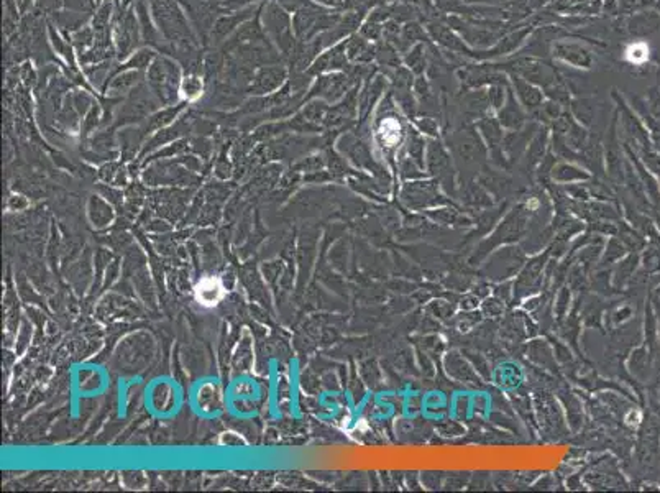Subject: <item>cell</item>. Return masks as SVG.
<instances>
[{
    "label": "cell",
    "instance_id": "cell-1",
    "mask_svg": "<svg viewBox=\"0 0 660 493\" xmlns=\"http://www.w3.org/2000/svg\"><path fill=\"white\" fill-rule=\"evenodd\" d=\"M180 66L166 56L153 60L148 71V84L153 93L163 99H176L181 88Z\"/></svg>",
    "mask_w": 660,
    "mask_h": 493
},
{
    "label": "cell",
    "instance_id": "cell-2",
    "mask_svg": "<svg viewBox=\"0 0 660 493\" xmlns=\"http://www.w3.org/2000/svg\"><path fill=\"white\" fill-rule=\"evenodd\" d=\"M263 25L265 32L278 45V48L283 51V55H289V53L294 51L293 20L289 19L283 7H280L275 2L268 3L263 14Z\"/></svg>",
    "mask_w": 660,
    "mask_h": 493
},
{
    "label": "cell",
    "instance_id": "cell-3",
    "mask_svg": "<svg viewBox=\"0 0 660 493\" xmlns=\"http://www.w3.org/2000/svg\"><path fill=\"white\" fill-rule=\"evenodd\" d=\"M151 5L158 23H160V28H163L164 35L169 40L176 38L178 41H184L181 36L189 35L188 22L184 20L174 0H151Z\"/></svg>",
    "mask_w": 660,
    "mask_h": 493
},
{
    "label": "cell",
    "instance_id": "cell-4",
    "mask_svg": "<svg viewBox=\"0 0 660 493\" xmlns=\"http://www.w3.org/2000/svg\"><path fill=\"white\" fill-rule=\"evenodd\" d=\"M288 80V71L281 66H263L253 76L248 86V93L253 94H271L278 93Z\"/></svg>",
    "mask_w": 660,
    "mask_h": 493
},
{
    "label": "cell",
    "instance_id": "cell-5",
    "mask_svg": "<svg viewBox=\"0 0 660 493\" xmlns=\"http://www.w3.org/2000/svg\"><path fill=\"white\" fill-rule=\"evenodd\" d=\"M136 38H138V23L135 15L132 12H127L123 16L120 15L115 25V45H117L119 55L122 58L130 55L136 45Z\"/></svg>",
    "mask_w": 660,
    "mask_h": 493
},
{
    "label": "cell",
    "instance_id": "cell-6",
    "mask_svg": "<svg viewBox=\"0 0 660 493\" xmlns=\"http://www.w3.org/2000/svg\"><path fill=\"white\" fill-rule=\"evenodd\" d=\"M223 298L222 283L214 276L199 281L196 287V300L202 306H215Z\"/></svg>",
    "mask_w": 660,
    "mask_h": 493
},
{
    "label": "cell",
    "instance_id": "cell-7",
    "mask_svg": "<svg viewBox=\"0 0 660 493\" xmlns=\"http://www.w3.org/2000/svg\"><path fill=\"white\" fill-rule=\"evenodd\" d=\"M250 14H252V8L239 12V14H235V15L220 16V19L214 25L212 38H215V41H222L223 38H225V36L230 35L232 32H235V28L240 27V23H243L245 20L250 16Z\"/></svg>",
    "mask_w": 660,
    "mask_h": 493
},
{
    "label": "cell",
    "instance_id": "cell-8",
    "mask_svg": "<svg viewBox=\"0 0 660 493\" xmlns=\"http://www.w3.org/2000/svg\"><path fill=\"white\" fill-rule=\"evenodd\" d=\"M140 73L136 69H125V71L117 73V76L112 77L110 82H107V89L110 94H122V93H132V89L138 84Z\"/></svg>",
    "mask_w": 660,
    "mask_h": 493
},
{
    "label": "cell",
    "instance_id": "cell-9",
    "mask_svg": "<svg viewBox=\"0 0 660 493\" xmlns=\"http://www.w3.org/2000/svg\"><path fill=\"white\" fill-rule=\"evenodd\" d=\"M153 60H155V53L151 49H142V51L135 53V56L130 58L122 68L117 69V73L125 71V69H136V71L138 69H147L148 66H151Z\"/></svg>",
    "mask_w": 660,
    "mask_h": 493
},
{
    "label": "cell",
    "instance_id": "cell-10",
    "mask_svg": "<svg viewBox=\"0 0 660 493\" xmlns=\"http://www.w3.org/2000/svg\"><path fill=\"white\" fill-rule=\"evenodd\" d=\"M114 12V0H107L99 7L97 14L94 16V32L95 33H106L109 27V20Z\"/></svg>",
    "mask_w": 660,
    "mask_h": 493
},
{
    "label": "cell",
    "instance_id": "cell-11",
    "mask_svg": "<svg viewBox=\"0 0 660 493\" xmlns=\"http://www.w3.org/2000/svg\"><path fill=\"white\" fill-rule=\"evenodd\" d=\"M181 91L182 96H184L188 101H193V99H197L202 94V81L197 74H189L186 76L181 82Z\"/></svg>",
    "mask_w": 660,
    "mask_h": 493
},
{
    "label": "cell",
    "instance_id": "cell-12",
    "mask_svg": "<svg viewBox=\"0 0 660 493\" xmlns=\"http://www.w3.org/2000/svg\"><path fill=\"white\" fill-rule=\"evenodd\" d=\"M73 40H74V45H76V48L79 49V51H84L87 47H90V45L94 43L95 35L93 33V30H90V28H82V30L74 33Z\"/></svg>",
    "mask_w": 660,
    "mask_h": 493
},
{
    "label": "cell",
    "instance_id": "cell-13",
    "mask_svg": "<svg viewBox=\"0 0 660 493\" xmlns=\"http://www.w3.org/2000/svg\"><path fill=\"white\" fill-rule=\"evenodd\" d=\"M628 56L633 63H641V61H644L647 58V48L644 45H634V47L629 48Z\"/></svg>",
    "mask_w": 660,
    "mask_h": 493
},
{
    "label": "cell",
    "instance_id": "cell-14",
    "mask_svg": "<svg viewBox=\"0 0 660 493\" xmlns=\"http://www.w3.org/2000/svg\"><path fill=\"white\" fill-rule=\"evenodd\" d=\"M317 2H322V3H332V5H337V3L347 2V0H317Z\"/></svg>",
    "mask_w": 660,
    "mask_h": 493
},
{
    "label": "cell",
    "instance_id": "cell-15",
    "mask_svg": "<svg viewBox=\"0 0 660 493\" xmlns=\"http://www.w3.org/2000/svg\"><path fill=\"white\" fill-rule=\"evenodd\" d=\"M94 2H103V0H94Z\"/></svg>",
    "mask_w": 660,
    "mask_h": 493
}]
</instances>
